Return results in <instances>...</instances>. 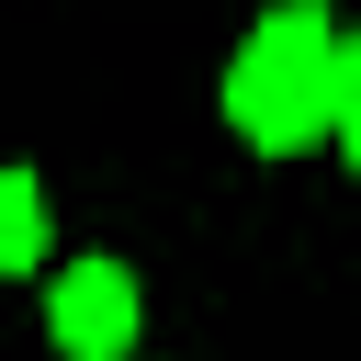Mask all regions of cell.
<instances>
[{
	"label": "cell",
	"instance_id": "3",
	"mask_svg": "<svg viewBox=\"0 0 361 361\" xmlns=\"http://www.w3.org/2000/svg\"><path fill=\"white\" fill-rule=\"evenodd\" d=\"M45 259V192L34 169H0V271H34Z\"/></svg>",
	"mask_w": 361,
	"mask_h": 361
},
{
	"label": "cell",
	"instance_id": "1",
	"mask_svg": "<svg viewBox=\"0 0 361 361\" xmlns=\"http://www.w3.org/2000/svg\"><path fill=\"white\" fill-rule=\"evenodd\" d=\"M327 113H338V34H327V11H271L248 45H237V68H226V124L248 135V147H271V158H293V147H316L327 135Z\"/></svg>",
	"mask_w": 361,
	"mask_h": 361
},
{
	"label": "cell",
	"instance_id": "5",
	"mask_svg": "<svg viewBox=\"0 0 361 361\" xmlns=\"http://www.w3.org/2000/svg\"><path fill=\"white\" fill-rule=\"evenodd\" d=\"M338 102H361V34H338Z\"/></svg>",
	"mask_w": 361,
	"mask_h": 361
},
{
	"label": "cell",
	"instance_id": "4",
	"mask_svg": "<svg viewBox=\"0 0 361 361\" xmlns=\"http://www.w3.org/2000/svg\"><path fill=\"white\" fill-rule=\"evenodd\" d=\"M327 135H338V158L361 169V102H338V113H327Z\"/></svg>",
	"mask_w": 361,
	"mask_h": 361
},
{
	"label": "cell",
	"instance_id": "2",
	"mask_svg": "<svg viewBox=\"0 0 361 361\" xmlns=\"http://www.w3.org/2000/svg\"><path fill=\"white\" fill-rule=\"evenodd\" d=\"M45 327H56L68 361H124V350H135V271H124V259H79V271H56Z\"/></svg>",
	"mask_w": 361,
	"mask_h": 361
}]
</instances>
